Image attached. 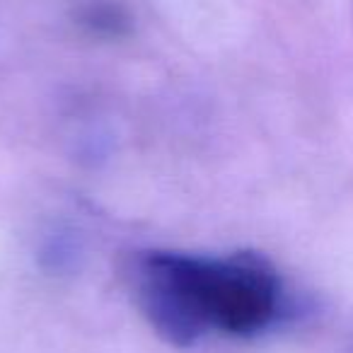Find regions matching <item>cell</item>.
I'll list each match as a JSON object with an SVG mask.
<instances>
[{
    "label": "cell",
    "mask_w": 353,
    "mask_h": 353,
    "mask_svg": "<svg viewBox=\"0 0 353 353\" xmlns=\"http://www.w3.org/2000/svg\"><path fill=\"white\" fill-rule=\"evenodd\" d=\"M78 20L90 32L102 37H121L128 32V15L114 0H85L78 10Z\"/></svg>",
    "instance_id": "obj_2"
},
{
    "label": "cell",
    "mask_w": 353,
    "mask_h": 353,
    "mask_svg": "<svg viewBox=\"0 0 353 353\" xmlns=\"http://www.w3.org/2000/svg\"><path fill=\"white\" fill-rule=\"evenodd\" d=\"M189 298L203 327L230 336H252L274 324L283 303V285L274 264L256 252L223 259L182 254Z\"/></svg>",
    "instance_id": "obj_1"
}]
</instances>
